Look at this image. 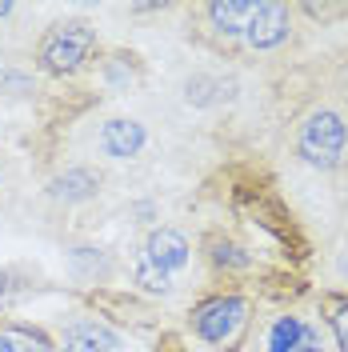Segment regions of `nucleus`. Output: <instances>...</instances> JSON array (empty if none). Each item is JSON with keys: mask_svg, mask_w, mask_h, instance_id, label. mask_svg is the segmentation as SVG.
Segmentation results:
<instances>
[{"mask_svg": "<svg viewBox=\"0 0 348 352\" xmlns=\"http://www.w3.org/2000/svg\"><path fill=\"white\" fill-rule=\"evenodd\" d=\"M96 48V28L88 21H61L52 24L41 36L36 60L48 76H72L76 68H85V60Z\"/></svg>", "mask_w": 348, "mask_h": 352, "instance_id": "1", "label": "nucleus"}, {"mask_svg": "<svg viewBox=\"0 0 348 352\" xmlns=\"http://www.w3.org/2000/svg\"><path fill=\"white\" fill-rule=\"evenodd\" d=\"M188 264V241L176 232V228H156L140 261H136V285L144 292H168L173 288V276Z\"/></svg>", "mask_w": 348, "mask_h": 352, "instance_id": "2", "label": "nucleus"}, {"mask_svg": "<svg viewBox=\"0 0 348 352\" xmlns=\"http://www.w3.org/2000/svg\"><path fill=\"white\" fill-rule=\"evenodd\" d=\"M345 144H348L345 120L328 109L312 112L305 120V129H301V140H296L301 156H305L312 168H336L340 156H345Z\"/></svg>", "mask_w": 348, "mask_h": 352, "instance_id": "3", "label": "nucleus"}, {"mask_svg": "<svg viewBox=\"0 0 348 352\" xmlns=\"http://www.w3.org/2000/svg\"><path fill=\"white\" fill-rule=\"evenodd\" d=\"M193 324L204 340L213 344H232L240 336V329L248 324V305L240 296H213L193 312Z\"/></svg>", "mask_w": 348, "mask_h": 352, "instance_id": "4", "label": "nucleus"}, {"mask_svg": "<svg viewBox=\"0 0 348 352\" xmlns=\"http://www.w3.org/2000/svg\"><path fill=\"white\" fill-rule=\"evenodd\" d=\"M288 36V8L284 4H257L252 21L244 28V41L252 48H276Z\"/></svg>", "mask_w": 348, "mask_h": 352, "instance_id": "5", "label": "nucleus"}, {"mask_svg": "<svg viewBox=\"0 0 348 352\" xmlns=\"http://www.w3.org/2000/svg\"><path fill=\"white\" fill-rule=\"evenodd\" d=\"M268 352H320V336L301 316H281L268 329Z\"/></svg>", "mask_w": 348, "mask_h": 352, "instance_id": "6", "label": "nucleus"}, {"mask_svg": "<svg viewBox=\"0 0 348 352\" xmlns=\"http://www.w3.org/2000/svg\"><path fill=\"white\" fill-rule=\"evenodd\" d=\"M144 140H149V132L144 124H136V120H109L105 129H100V148L116 160H129L144 148Z\"/></svg>", "mask_w": 348, "mask_h": 352, "instance_id": "7", "label": "nucleus"}, {"mask_svg": "<svg viewBox=\"0 0 348 352\" xmlns=\"http://www.w3.org/2000/svg\"><path fill=\"white\" fill-rule=\"evenodd\" d=\"M96 188H100V176L92 168H68L48 184V197L61 200V204H80V200L96 197Z\"/></svg>", "mask_w": 348, "mask_h": 352, "instance_id": "8", "label": "nucleus"}, {"mask_svg": "<svg viewBox=\"0 0 348 352\" xmlns=\"http://www.w3.org/2000/svg\"><path fill=\"white\" fill-rule=\"evenodd\" d=\"M116 349V336L96 320H76L65 332V352H112Z\"/></svg>", "mask_w": 348, "mask_h": 352, "instance_id": "9", "label": "nucleus"}, {"mask_svg": "<svg viewBox=\"0 0 348 352\" xmlns=\"http://www.w3.org/2000/svg\"><path fill=\"white\" fill-rule=\"evenodd\" d=\"M0 352H52L48 336L24 324H0Z\"/></svg>", "mask_w": 348, "mask_h": 352, "instance_id": "10", "label": "nucleus"}, {"mask_svg": "<svg viewBox=\"0 0 348 352\" xmlns=\"http://www.w3.org/2000/svg\"><path fill=\"white\" fill-rule=\"evenodd\" d=\"M252 8L257 4H248V0H224V4H208V16L220 32H244L252 21Z\"/></svg>", "mask_w": 348, "mask_h": 352, "instance_id": "11", "label": "nucleus"}, {"mask_svg": "<svg viewBox=\"0 0 348 352\" xmlns=\"http://www.w3.org/2000/svg\"><path fill=\"white\" fill-rule=\"evenodd\" d=\"M24 292H28L24 276L17 272V268H4V272H0V308H8L12 300H21Z\"/></svg>", "mask_w": 348, "mask_h": 352, "instance_id": "12", "label": "nucleus"}, {"mask_svg": "<svg viewBox=\"0 0 348 352\" xmlns=\"http://www.w3.org/2000/svg\"><path fill=\"white\" fill-rule=\"evenodd\" d=\"M332 332H336V340H340V352H348V300L332 308Z\"/></svg>", "mask_w": 348, "mask_h": 352, "instance_id": "13", "label": "nucleus"}, {"mask_svg": "<svg viewBox=\"0 0 348 352\" xmlns=\"http://www.w3.org/2000/svg\"><path fill=\"white\" fill-rule=\"evenodd\" d=\"M240 248H232V244H217V252H213V261L217 264H237V268H244V264H248V256H237Z\"/></svg>", "mask_w": 348, "mask_h": 352, "instance_id": "14", "label": "nucleus"}, {"mask_svg": "<svg viewBox=\"0 0 348 352\" xmlns=\"http://www.w3.org/2000/svg\"><path fill=\"white\" fill-rule=\"evenodd\" d=\"M8 12H12V4H0V21H4V16H8Z\"/></svg>", "mask_w": 348, "mask_h": 352, "instance_id": "15", "label": "nucleus"}, {"mask_svg": "<svg viewBox=\"0 0 348 352\" xmlns=\"http://www.w3.org/2000/svg\"><path fill=\"white\" fill-rule=\"evenodd\" d=\"M345 272H348V256H345Z\"/></svg>", "mask_w": 348, "mask_h": 352, "instance_id": "16", "label": "nucleus"}]
</instances>
